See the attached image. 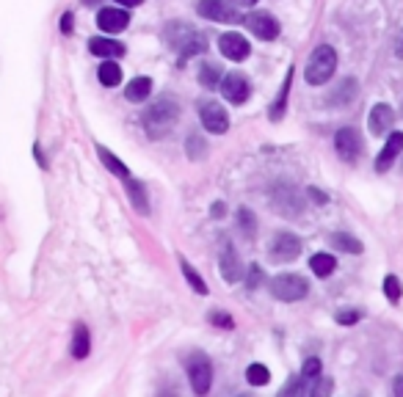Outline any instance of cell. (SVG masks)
Instances as JSON below:
<instances>
[{
	"instance_id": "45",
	"label": "cell",
	"mask_w": 403,
	"mask_h": 397,
	"mask_svg": "<svg viewBox=\"0 0 403 397\" xmlns=\"http://www.w3.org/2000/svg\"><path fill=\"white\" fill-rule=\"evenodd\" d=\"M395 50H398V56H403V33H401V39H398V44H395Z\"/></svg>"
},
{
	"instance_id": "11",
	"label": "cell",
	"mask_w": 403,
	"mask_h": 397,
	"mask_svg": "<svg viewBox=\"0 0 403 397\" xmlns=\"http://www.w3.org/2000/svg\"><path fill=\"white\" fill-rule=\"evenodd\" d=\"M199 116H202V127L207 132L221 135V132L230 130V116L221 108V102H204L199 108Z\"/></svg>"
},
{
	"instance_id": "13",
	"label": "cell",
	"mask_w": 403,
	"mask_h": 397,
	"mask_svg": "<svg viewBox=\"0 0 403 397\" xmlns=\"http://www.w3.org/2000/svg\"><path fill=\"white\" fill-rule=\"evenodd\" d=\"M335 149L342 160L354 163V160L362 155V138H359V132L354 130V127H342V130H337Z\"/></svg>"
},
{
	"instance_id": "9",
	"label": "cell",
	"mask_w": 403,
	"mask_h": 397,
	"mask_svg": "<svg viewBox=\"0 0 403 397\" xmlns=\"http://www.w3.org/2000/svg\"><path fill=\"white\" fill-rule=\"evenodd\" d=\"M221 94L227 102H232V105H243L249 94H252V83H249V77L246 75H240V72H230L224 80H221Z\"/></svg>"
},
{
	"instance_id": "8",
	"label": "cell",
	"mask_w": 403,
	"mask_h": 397,
	"mask_svg": "<svg viewBox=\"0 0 403 397\" xmlns=\"http://www.w3.org/2000/svg\"><path fill=\"white\" fill-rule=\"evenodd\" d=\"M243 25L254 33L257 39H266V42H273V39L279 36V23H276V17L268 14V11H252V14L243 20Z\"/></svg>"
},
{
	"instance_id": "31",
	"label": "cell",
	"mask_w": 403,
	"mask_h": 397,
	"mask_svg": "<svg viewBox=\"0 0 403 397\" xmlns=\"http://www.w3.org/2000/svg\"><path fill=\"white\" fill-rule=\"evenodd\" d=\"M246 381L252 384V386H266L271 381V372L266 364H249V370H246Z\"/></svg>"
},
{
	"instance_id": "2",
	"label": "cell",
	"mask_w": 403,
	"mask_h": 397,
	"mask_svg": "<svg viewBox=\"0 0 403 397\" xmlns=\"http://www.w3.org/2000/svg\"><path fill=\"white\" fill-rule=\"evenodd\" d=\"M180 119V105L177 99L171 97H161L155 99V105L144 113V127L152 138H163L166 132H171V127L177 125Z\"/></svg>"
},
{
	"instance_id": "28",
	"label": "cell",
	"mask_w": 403,
	"mask_h": 397,
	"mask_svg": "<svg viewBox=\"0 0 403 397\" xmlns=\"http://www.w3.org/2000/svg\"><path fill=\"white\" fill-rule=\"evenodd\" d=\"M332 246L340 248V251H345V254H362V243L354 234H348V232H335L332 234Z\"/></svg>"
},
{
	"instance_id": "1",
	"label": "cell",
	"mask_w": 403,
	"mask_h": 397,
	"mask_svg": "<svg viewBox=\"0 0 403 397\" xmlns=\"http://www.w3.org/2000/svg\"><path fill=\"white\" fill-rule=\"evenodd\" d=\"M163 39H166V44L174 53H180L182 61L191 58V56H199L207 47L204 44V33L194 31V28H188L182 23H168L166 31H163Z\"/></svg>"
},
{
	"instance_id": "42",
	"label": "cell",
	"mask_w": 403,
	"mask_h": 397,
	"mask_svg": "<svg viewBox=\"0 0 403 397\" xmlns=\"http://www.w3.org/2000/svg\"><path fill=\"white\" fill-rule=\"evenodd\" d=\"M392 392H395V395H401V397H403V375H398V378L392 381Z\"/></svg>"
},
{
	"instance_id": "30",
	"label": "cell",
	"mask_w": 403,
	"mask_h": 397,
	"mask_svg": "<svg viewBox=\"0 0 403 397\" xmlns=\"http://www.w3.org/2000/svg\"><path fill=\"white\" fill-rule=\"evenodd\" d=\"M199 83L204 86V89H216V86H221V66L202 64L199 66Z\"/></svg>"
},
{
	"instance_id": "4",
	"label": "cell",
	"mask_w": 403,
	"mask_h": 397,
	"mask_svg": "<svg viewBox=\"0 0 403 397\" xmlns=\"http://www.w3.org/2000/svg\"><path fill=\"white\" fill-rule=\"evenodd\" d=\"M271 296L276 298V301H285V303H293V301H302L306 298L309 293V284H306V279L299 276V273H279V276H273L268 284Z\"/></svg>"
},
{
	"instance_id": "26",
	"label": "cell",
	"mask_w": 403,
	"mask_h": 397,
	"mask_svg": "<svg viewBox=\"0 0 403 397\" xmlns=\"http://www.w3.org/2000/svg\"><path fill=\"white\" fill-rule=\"evenodd\" d=\"M149 92H152V80L149 77H135V80H130V86L125 89V97L130 102H144L149 97Z\"/></svg>"
},
{
	"instance_id": "20",
	"label": "cell",
	"mask_w": 403,
	"mask_h": 397,
	"mask_svg": "<svg viewBox=\"0 0 403 397\" xmlns=\"http://www.w3.org/2000/svg\"><path fill=\"white\" fill-rule=\"evenodd\" d=\"M290 86H293V66H287V75H285V80H282V89H279V94H276L273 105H271V122H279V119L285 116L287 97H290Z\"/></svg>"
},
{
	"instance_id": "34",
	"label": "cell",
	"mask_w": 403,
	"mask_h": 397,
	"mask_svg": "<svg viewBox=\"0 0 403 397\" xmlns=\"http://www.w3.org/2000/svg\"><path fill=\"white\" fill-rule=\"evenodd\" d=\"M263 282H266L263 267H260V265H249V279H246V287H249V290H257Z\"/></svg>"
},
{
	"instance_id": "37",
	"label": "cell",
	"mask_w": 403,
	"mask_h": 397,
	"mask_svg": "<svg viewBox=\"0 0 403 397\" xmlns=\"http://www.w3.org/2000/svg\"><path fill=\"white\" fill-rule=\"evenodd\" d=\"M210 323L218 326V329H232V326H235L232 317H230V315H221V312H213V315H210Z\"/></svg>"
},
{
	"instance_id": "23",
	"label": "cell",
	"mask_w": 403,
	"mask_h": 397,
	"mask_svg": "<svg viewBox=\"0 0 403 397\" xmlns=\"http://www.w3.org/2000/svg\"><path fill=\"white\" fill-rule=\"evenodd\" d=\"M125 185H128V194H130V201H133V207L141 213V215H147L149 213V201H147V191H144V185L138 182V179H125Z\"/></svg>"
},
{
	"instance_id": "27",
	"label": "cell",
	"mask_w": 403,
	"mask_h": 397,
	"mask_svg": "<svg viewBox=\"0 0 403 397\" xmlns=\"http://www.w3.org/2000/svg\"><path fill=\"white\" fill-rule=\"evenodd\" d=\"M237 229L243 232L246 240H254V234H257V218H254V213L249 207H237Z\"/></svg>"
},
{
	"instance_id": "7",
	"label": "cell",
	"mask_w": 403,
	"mask_h": 397,
	"mask_svg": "<svg viewBox=\"0 0 403 397\" xmlns=\"http://www.w3.org/2000/svg\"><path fill=\"white\" fill-rule=\"evenodd\" d=\"M197 11L204 20H213V23H227V25H235V23H243L240 14L235 8H230L224 0H199L197 3Z\"/></svg>"
},
{
	"instance_id": "29",
	"label": "cell",
	"mask_w": 403,
	"mask_h": 397,
	"mask_svg": "<svg viewBox=\"0 0 403 397\" xmlns=\"http://www.w3.org/2000/svg\"><path fill=\"white\" fill-rule=\"evenodd\" d=\"M180 265H182V276L188 279V284H191V290H194V293H199V296H207V284H204V279H202L199 273L194 270V265L188 263L185 257H180Z\"/></svg>"
},
{
	"instance_id": "6",
	"label": "cell",
	"mask_w": 403,
	"mask_h": 397,
	"mask_svg": "<svg viewBox=\"0 0 403 397\" xmlns=\"http://www.w3.org/2000/svg\"><path fill=\"white\" fill-rule=\"evenodd\" d=\"M302 254V240L293 232H276L273 243H271V257L276 263H293Z\"/></svg>"
},
{
	"instance_id": "24",
	"label": "cell",
	"mask_w": 403,
	"mask_h": 397,
	"mask_svg": "<svg viewBox=\"0 0 403 397\" xmlns=\"http://www.w3.org/2000/svg\"><path fill=\"white\" fill-rule=\"evenodd\" d=\"M309 267H312V273H315L318 279H326V276L335 273L337 260L332 254H312V257H309Z\"/></svg>"
},
{
	"instance_id": "41",
	"label": "cell",
	"mask_w": 403,
	"mask_h": 397,
	"mask_svg": "<svg viewBox=\"0 0 403 397\" xmlns=\"http://www.w3.org/2000/svg\"><path fill=\"white\" fill-rule=\"evenodd\" d=\"M224 210H227V207H224V201H216L210 213H213V218H218V215H224Z\"/></svg>"
},
{
	"instance_id": "19",
	"label": "cell",
	"mask_w": 403,
	"mask_h": 397,
	"mask_svg": "<svg viewBox=\"0 0 403 397\" xmlns=\"http://www.w3.org/2000/svg\"><path fill=\"white\" fill-rule=\"evenodd\" d=\"M354 97H356V80L354 77H342L340 86L326 97V102L335 105V108H348L354 102Z\"/></svg>"
},
{
	"instance_id": "15",
	"label": "cell",
	"mask_w": 403,
	"mask_h": 397,
	"mask_svg": "<svg viewBox=\"0 0 403 397\" xmlns=\"http://www.w3.org/2000/svg\"><path fill=\"white\" fill-rule=\"evenodd\" d=\"M273 207H276L282 215H299L304 210V198L293 185H290V188H279V191L273 194Z\"/></svg>"
},
{
	"instance_id": "21",
	"label": "cell",
	"mask_w": 403,
	"mask_h": 397,
	"mask_svg": "<svg viewBox=\"0 0 403 397\" xmlns=\"http://www.w3.org/2000/svg\"><path fill=\"white\" fill-rule=\"evenodd\" d=\"M92 353V334L83 323L75 326V334H72V356L75 359H86Z\"/></svg>"
},
{
	"instance_id": "22",
	"label": "cell",
	"mask_w": 403,
	"mask_h": 397,
	"mask_svg": "<svg viewBox=\"0 0 403 397\" xmlns=\"http://www.w3.org/2000/svg\"><path fill=\"white\" fill-rule=\"evenodd\" d=\"M97 155H100L102 165H105V168H108L113 177H122V179H128V177H130V168L122 163V160H119V158H116V155H113L108 146H97Z\"/></svg>"
},
{
	"instance_id": "25",
	"label": "cell",
	"mask_w": 403,
	"mask_h": 397,
	"mask_svg": "<svg viewBox=\"0 0 403 397\" xmlns=\"http://www.w3.org/2000/svg\"><path fill=\"white\" fill-rule=\"evenodd\" d=\"M97 77H100L102 86H119L122 83V66L116 64L113 58L102 61L100 69H97Z\"/></svg>"
},
{
	"instance_id": "44",
	"label": "cell",
	"mask_w": 403,
	"mask_h": 397,
	"mask_svg": "<svg viewBox=\"0 0 403 397\" xmlns=\"http://www.w3.org/2000/svg\"><path fill=\"white\" fill-rule=\"evenodd\" d=\"M119 3H122V6H141L144 0H119Z\"/></svg>"
},
{
	"instance_id": "17",
	"label": "cell",
	"mask_w": 403,
	"mask_h": 397,
	"mask_svg": "<svg viewBox=\"0 0 403 397\" xmlns=\"http://www.w3.org/2000/svg\"><path fill=\"white\" fill-rule=\"evenodd\" d=\"M128 23H130V14H128L125 8H102L100 14H97V25H100L108 36L122 33L128 28Z\"/></svg>"
},
{
	"instance_id": "10",
	"label": "cell",
	"mask_w": 403,
	"mask_h": 397,
	"mask_svg": "<svg viewBox=\"0 0 403 397\" xmlns=\"http://www.w3.org/2000/svg\"><path fill=\"white\" fill-rule=\"evenodd\" d=\"M218 270H221L224 282H230V284H237V282L243 279V263H240V257H237V248L232 246V240H224V246H221Z\"/></svg>"
},
{
	"instance_id": "46",
	"label": "cell",
	"mask_w": 403,
	"mask_h": 397,
	"mask_svg": "<svg viewBox=\"0 0 403 397\" xmlns=\"http://www.w3.org/2000/svg\"><path fill=\"white\" fill-rule=\"evenodd\" d=\"M83 3H86V6H94V3H97V0H83Z\"/></svg>"
},
{
	"instance_id": "36",
	"label": "cell",
	"mask_w": 403,
	"mask_h": 397,
	"mask_svg": "<svg viewBox=\"0 0 403 397\" xmlns=\"http://www.w3.org/2000/svg\"><path fill=\"white\" fill-rule=\"evenodd\" d=\"M356 320H359V312H354V309L337 312V323H340V326H354Z\"/></svg>"
},
{
	"instance_id": "40",
	"label": "cell",
	"mask_w": 403,
	"mask_h": 397,
	"mask_svg": "<svg viewBox=\"0 0 403 397\" xmlns=\"http://www.w3.org/2000/svg\"><path fill=\"white\" fill-rule=\"evenodd\" d=\"M61 31L64 33H72V14H64V17H61Z\"/></svg>"
},
{
	"instance_id": "3",
	"label": "cell",
	"mask_w": 403,
	"mask_h": 397,
	"mask_svg": "<svg viewBox=\"0 0 403 397\" xmlns=\"http://www.w3.org/2000/svg\"><path fill=\"white\" fill-rule=\"evenodd\" d=\"M335 69H337L335 47H332V44H318V47L312 50V56H309V64H306L304 77H306L309 86H323V83L332 80Z\"/></svg>"
},
{
	"instance_id": "14",
	"label": "cell",
	"mask_w": 403,
	"mask_h": 397,
	"mask_svg": "<svg viewBox=\"0 0 403 397\" xmlns=\"http://www.w3.org/2000/svg\"><path fill=\"white\" fill-rule=\"evenodd\" d=\"M403 152V132H390V138H387V144H384V149L378 152V158H376V171H390L392 163L398 160V155Z\"/></svg>"
},
{
	"instance_id": "47",
	"label": "cell",
	"mask_w": 403,
	"mask_h": 397,
	"mask_svg": "<svg viewBox=\"0 0 403 397\" xmlns=\"http://www.w3.org/2000/svg\"><path fill=\"white\" fill-rule=\"evenodd\" d=\"M401 113H403V111H401Z\"/></svg>"
},
{
	"instance_id": "18",
	"label": "cell",
	"mask_w": 403,
	"mask_h": 397,
	"mask_svg": "<svg viewBox=\"0 0 403 397\" xmlns=\"http://www.w3.org/2000/svg\"><path fill=\"white\" fill-rule=\"evenodd\" d=\"M89 53L100 56V58H122L125 56V44L116 42V39H105V36H97V39H89Z\"/></svg>"
},
{
	"instance_id": "43",
	"label": "cell",
	"mask_w": 403,
	"mask_h": 397,
	"mask_svg": "<svg viewBox=\"0 0 403 397\" xmlns=\"http://www.w3.org/2000/svg\"><path fill=\"white\" fill-rule=\"evenodd\" d=\"M230 3H235V6H254L257 0H230Z\"/></svg>"
},
{
	"instance_id": "5",
	"label": "cell",
	"mask_w": 403,
	"mask_h": 397,
	"mask_svg": "<svg viewBox=\"0 0 403 397\" xmlns=\"http://www.w3.org/2000/svg\"><path fill=\"white\" fill-rule=\"evenodd\" d=\"M188 381H191V389L197 395H207L210 392V384H213V364L204 353H197L188 359Z\"/></svg>"
},
{
	"instance_id": "33",
	"label": "cell",
	"mask_w": 403,
	"mask_h": 397,
	"mask_svg": "<svg viewBox=\"0 0 403 397\" xmlns=\"http://www.w3.org/2000/svg\"><path fill=\"white\" fill-rule=\"evenodd\" d=\"M185 152H188V158H191V160H199V158H204V152H207L204 138H199L197 132H191V135H188V144H185Z\"/></svg>"
},
{
	"instance_id": "32",
	"label": "cell",
	"mask_w": 403,
	"mask_h": 397,
	"mask_svg": "<svg viewBox=\"0 0 403 397\" xmlns=\"http://www.w3.org/2000/svg\"><path fill=\"white\" fill-rule=\"evenodd\" d=\"M384 296H387L390 303H398V301H401L403 284H401V279H398V276H392V273H390V276L384 279Z\"/></svg>"
},
{
	"instance_id": "35",
	"label": "cell",
	"mask_w": 403,
	"mask_h": 397,
	"mask_svg": "<svg viewBox=\"0 0 403 397\" xmlns=\"http://www.w3.org/2000/svg\"><path fill=\"white\" fill-rule=\"evenodd\" d=\"M302 375L306 381H318L321 378V362L318 359H306L302 367Z\"/></svg>"
},
{
	"instance_id": "38",
	"label": "cell",
	"mask_w": 403,
	"mask_h": 397,
	"mask_svg": "<svg viewBox=\"0 0 403 397\" xmlns=\"http://www.w3.org/2000/svg\"><path fill=\"white\" fill-rule=\"evenodd\" d=\"M332 389H335V384H332L329 378H318V384L312 386V395H318V397H321V395H329Z\"/></svg>"
},
{
	"instance_id": "16",
	"label": "cell",
	"mask_w": 403,
	"mask_h": 397,
	"mask_svg": "<svg viewBox=\"0 0 403 397\" xmlns=\"http://www.w3.org/2000/svg\"><path fill=\"white\" fill-rule=\"evenodd\" d=\"M395 122V111L387 105V102H378L370 108V116H368V130L373 135H384V132L392 127Z\"/></svg>"
},
{
	"instance_id": "12",
	"label": "cell",
	"mask_w": 403,
	"mask_h": 397,
	"mask_svg": "<svg viewBox=\"0 0 403 397\" xmlns=\"http://www.w3.org/2000/svg\"><path fill=\"white\" fill-rule=\"evenodd\" d=\"M218 50H221V56L230 58V61H246L249 53H252V44H249V39H246L243 33L230 31L218 39Z\"/></svg>"
},
{
	"instance_id": "39",
	"label": "cell",
	"mask_w": 403,
	"mask_h": 397,
	"mask_svg": "<svg viewBox=\"0 0 403 397\" xmlns=\"http://www.w3.org/2000/svg\"><path fill=\"white\" fill-rule=\"evenodd\" d=\"M309 196H312L315 204H326V201H329V196H326V194H321L318 188H309Z\"/></svg>"
}]
</instances>
